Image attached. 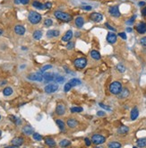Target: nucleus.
Segmentation results:
<instances>
[{
    "mask_svg": "<svg viewBox=\"0 0 146 148\" xmlns=\"http://www.w3.org/2000/svg\"><path fill=\"white\" fill-rule=\"evenodd\" d=\"M14 32L17 34V35H20L22 36L25 33V28L24 26L21 25V24H17V25L14 26Z\"/></svg>",
    "mask_w": 146,
    "mask_h": 148,
    "instance_id": "ddd939ff",
    "label": "nucleus"
},
{
    "mask_svg": "<svg viewBox=\"0 0 146 148\" xmlns=\"http://www.w3.org/2000/svg\"><path fill=\"white\" fill-rule=\"evenodd\" d=\"M75 25L77 26L78 28H82L83 26V24H84V19H83V17L79 16L75 19Z\"/></svg>",
    "mask_w": 146,
    "mask_h": 148,
    "instance_id": "412c9836",
    "label": "nucleus"
},
{
    "mask_svg": "<svg viewBox=\"0 0 146 148\" xmlns=\"http://www.w3.org/2000/svg\"><path fill=\"white\" fill-rule=\"evenodd\" d=\"M105 141H106V138L101 135L95 134L91 137V142L93 143L94 145H101V144L105 143Z\"/></svg>",
    "mask_w": 146,
    "mask_h": 148,
    "instance_id": "39448f33",
    "label": "nucleus"
},
{
    "mask_svg": "<svg viewBox=\"0 0 146 148\" xmlns=\"http://www.w3.org/2000/svg\"><path fill=\"white\" fill-rule=\"evenodd\" d=\"M117 95H118L119 99H126V98H127L129 96V91H128V89H127V88L122 89L121 92H119Z\"/></svg>",
    "mask_w": 146,
    "mask_h": 148,
    "instance_id": "dca6fc26",
    "label": "nucleus"
},
{
    "mask_svg": "<svg viewBox=\"0 0 146 148\" xmlns=\"http://www.w3.org/2000/svg\"><path fill=\"white\" fill-rule=\"evenodd\" d=\"M141 42V44L143 45V46H146V36L145 37H143V38H142L140 40Z\"/></svg>",
    "mask_w": 146,
    "mask_h": 148,
    "instance_id": "c03bdc74",
    "label": "nucleus"
},
{
    "mask_svg": "<svg viewBox=\"0 0 146 148\" xmlns=\"http://www.w3.org/2000/svg\"><path fill=\"white\" fill-rule=\"evenodd\" d=\"M106 26H107V29H109V30H111V31H116V29L115 28H113V27H111L110 25H109V24H108V23H106Z\"/></svg>",
    "mask_w": 146,
    "mask_h": 148,
    "instance_id": "8fccbe9b",
    "label": "nucleus"
},
{
    "mask_svg": "<svg viewBox=\"0 0 146 148\" xmlns=\"http://www.w3.org/2000/svg\"><path fill=\"white\" fill-rule=\"evenodd\" d=\"M22 133L24 135H27V136H30V135L33 134V128L30 126H25L23 127L22 128Z\"/></svg>",
    "mask_w": 146,
    "mask_h": 148,
    "instance_id": "aec40b11",
    "label": "nucleus"
},
{
    "mask_svg": "<svg viewBox=\"0 0 146 148\" xmlns=\"http://www.w3.org/2000/svg\"><path fill=\"white\" fill-rule=\"evenodd\" d=\"M136 144H137V146H139V147H144V146H146V138L138 139Z\"/></svg>",
    "mask_w": 146,
    "mask_h": 148,
    "instance_id": "c85d7f7f",
    "label": "nucleus"
},
{
    "mask_svg": "<svg viewBox=\"0 0 146 148\" xmlns=\"http://www.w3.org/2000/svg\"><path fill=\"white\" fill-rule=\"evenodd\" d=\"M142 14H143V16H146V6L142 10Z\"/></svg>",
    "mask_w": 146,
    "mask_h": 148,
    "instance_id": "864d4df0",
    "label": "nucleus"
},
{
    "mask_svg": "<svg viewBox=\"0 0 146 148\" xmlns=\"http://www.w3.org/2000/svg\"><path fill=\"white\" fill-rule=\"evenodd\" d=\"M138 5H139V6H145V2H143V1H142V2H139Z\"/></svg>",
    "mask_w": 146,
    "mask_h": 148,
    "instance_id": "5fc2aeb1",
    "label": "nucleus"
},
{
    "mask_svg": "<svg viewBox=\"0 0 146 148\" xmlns=\"http://www.w3.org/2000/svg\"><path fill=\"white\" fill-rule=\"evenodd\" d=\"M108 12H109V14L112 15V16L114 17H119L120 16V12H119V9H118V6H111L110 8H109V10H108Z\"/></svg>",
    "mask_w": 146,
    "mask_h": 148,
    "instance_id": "f8f14e48",
    "label": "nucleus"
},
{
    "mask_svg": "<svg viewBox=\"0 0 146 148\" xmlns=\"http://www.w3.org/2000/svg\"><path fill=\"white\" fill-rule=\"evenodd\" d=\"M74 47H75V43L72 41H69V43L67 44V46H66V48H67L68 49H73Z\"/></svg>",
    "mask_w": 146,
    "mask_h": 148,
    "instance_id": "a19ab883",
    "label": "nucleus"
},
{
    "mask_svg": "<svg viewBox=\"0 0 146 148\" xmlns=\"http://www.w3.org/2000/svg\"><path fill=\"white\" fill-rule=\"evenodd\" d=\"M72 88V85L69 83H66V84H65V87H64V91L66 92H69L70 91V89Z\"/></svg>",
    "mask_w": 146,
    "mask_h": 148,
    "instance_id": "4c0bfd02",
    "label": "nucleus"
},
{
    "mask_svg": "<svg viewBox=\"0 0 146 148\" xmlns=\"http://www.w3.org/2000/svg\"><path fill=\"white\" fill-rule=\"evenodd\" d=\"M53 24V22L51 19H46L44 21V26H46V27H49V26H51Z\"/></svg>",
    "mask_w": 146,
    "mask_h": 148,
    "instance_id": "c9c22d12",
    "label": "nucleus"
},
{
    "mask_svg": "<svg viewBox=\"0 0 146 148\" xmlns=\"http://www.w3.org/2000/svg\"><path fill=\"white\" fill-rule=\"evenodd\" d=\"M29 2H30V0H21V4L22 5H27Z\"/></svg>",
    "mask_w": 146,
    "mask_h": 148,
    "instance_id": "603ef678",
    "label": "nucleus"
},
{
    "mask_svg": "<svg viewBox=\"0 0 146 148\" xmlns=\"http://www.w3.org/2000/svg\"><path fill=\"white\" fill-rule=\"evenodd\" d=\"M129 131V128L127 126H121L119 127V128L117 129V133L119 135H125L127 134V132Z\"/></svg>",
    "mask_w": 146,
    "mask_h": 148,
    "instance_id": "5701e85b",
    "label": "nucleus"
},
{
    "mask_svg": "<svg viewBox=\"0 0 146 148\" xmlns=\"http://www.w3.org/2000/svg\"><path fill=\"white\" fill-rule=\"evenodd\" d=\"M1 135H2V131H1V130H0V136H1Z\"/></svg>",
    "mask_w": 146,
    "mask_h": 148,
    "instance_id": "052dcab7",
    "label": "nucleus"
},
{
    "mask_svg": "<svg viewBox=\"0 0 146 148\" xmlns=\"http://www.w3.org/2000/svg\"><path fill=\"white\" fill-rule=\"evenodd\" d=\"M23 142H24L23 138H22V137H14V138H13V139H12V141H11L12 145H13V146H14V147L21 146V145L23 144Z\"/></svg>",
    "mask_w": 146,
    "mask_h": 148,
    "instance_id": "9d476101",
    "label": "nucleus"
},
{
    "mask_svg": "<svg viewBox=\"0 0 146 148\" xmlns=\"http://www.w3.org/2000/svg\"><path fill=\"white\" fill-rule=\"evenodd\" d=\"M56 123H57V125L58 126V128L62 130H65V122L62 121L61 119H57L56 120Z\"/></svg>",
    "mask_w": 146,
    "mask_h": 148,
    "instance_id": "473e14b6",
    "label": "nucleus"
},
{
    "mask_svg": "<svg viewBox=\"0 0 146 148\" xmlns=\"http://www.w3.org/2000/svg\"><path fill=\"white\" fill-rule=\"evenodd\" d=\"M138 116H139V110H138V109L136 108V107H135V108L131 110V115H130L131 119L135 120L138 118Z\"/></svg>",
    "mask_w": 146,
    "mask_h": 148,
    "instance_id": "a211bd4d",
    "label": "nucleus"
},
{
    "mask_svg": "<svg viewBox=\"0 0 146 148\" xmlns=\"http://www.w3.org/2000/svg\"><path fill=\"white\" fill-rule=\"evenodd\" d=\"M14 4H15V5H19V4H21V0H14Z\"/></svg>",
    "mask_w": 146,
    "mask_h": 148,
    "instance_id": "6e6d98bb",
    "label": "nucleus"
},
{
    "mask_svg": "<svg viewBox=\"0 0 146 148\" xmlns=\"http://www.w3.org/2000/svg\"><path fill=\"white\" fill-rule=\"evenodd\" d=\"M59 36V31L57 30H50L47 32L48 38H54V37Z\"/></svg>",
    "mask_w": 146,
    "mask_h": 148,
    "instance_id": "4be33fe9",
    "label": "nucleus"
},
{
    "mask_svg": "<svg viewBox=\"0 0 146 148\" xmlns=\"http://www.w3.org/2000/svg\"><path fill=\"white\" fill-rule=\"evenodd\" d=\"M51 67H52V66H51V65H46V66H44L43 67H41V69H40V72L44 73L45 71H47L48 69H50Z\"/></svg>",
    "mask_w": 146,
    "mask_h": 148,
    "instance_id": "58836bf2",
    "label": "nucleus"
},
{
    "mask_svg": "<svg viewBox=\"0 0 146 148\" xmlns=\"http://www.w3.org/2000/svg\"><path fill=\"white\" fill-rule=\"evenodd\" d=\"M6 81H3V82H1V83H0V84H1V85H3V84H6Z\"/></svg>",
    "mask_w": 146,
    "mask_h": 148,
    "instance_id": "13d9d810",
    "label": "nucleus"
},
{
    "mask_svg": "<svg viewBox=\"0 0 146 148\" xmlns=\"http://www.w3.org/2000/svg\"><path fill=\"white\" fill-rule=\"evenodd\" d=\"M13 89H12L11 87H6L5 89L3 90V94L5 95V96H10V95H12V93H13Z\"/></svg>",
    "mask_w": 146,
    "mask_h": 148,
    "instance_id": "cd10ccee",
    "label": "nucleus"
},
{
    "mask_svg": "<svg viewBox=\"0 0 146 148\" xmlns=\"http://www.w3.org/2000/svg\"><path fill=\"white\" fill-rule=\"evenodd\" d=\"M28 19H29L30 23H32V24H38V23L40 22V21H41V15H40V14H39L38 12L30 11V13H29V15H28Z\"/></svg>",
    "mask_w": 146,
    "mask_h": 148,
    "instance_id": "f03ea898",
    "label": "nucleus"
},
{
    "mask_svg": "<svg viewBox=\"0 0 146 148\" xmlns=\"http://www.w3.org/2000/svg\"><path fill=\"white\" fill-rule=\"evenodd\" d=\"M127 31H128V32H131V31H132V28H129V27H128V28L127 29Z\"/></svg>",
    "mask_w": 146,
    "mask_h": 148,
    "instance_id": "4d7b16f0",
    "label": "nucleus"
},
{
    "mask_svg": "<svg viewBox=\"0 0 146 148\" xmlns=\"http://www.w3.org/2000/svg\"><path fill=\"white\" fill-rule=\"evenodd\" d=\"M69 84H71L72 87H74V86H78V85H80L81 84H82V82L79 80V79H76V78H73L71 79L70 81L68 82Z\"/></svg>",
    "mask_w": 146,
    "mask_h": 148,
    "instance_id": "393cba45",
    "label": "nucleus"
},
{
    "mask_svg": "<svg viewBox=\"0 0 146 148\" xmlns=\"http://www.w3.org/2000/svg\"><path fill=\"white\" fill-rule=\"evenodd\" d=\"M107 146L109 148H120L121 147V144L117 142H110L108 143Z\"/></svg>",
    "mask_w": 146,
    "mask_h": 148,
    "instance_id": "c756f323",
    "label": "nucleus"
},
{
    "mask_svg": "<svg viewBox=\"0 0 146 148\" xmlns=\"http://www.w3.org/2000/svg\"><path fill=\"white\" fill-rule=\"evenodd\" d=\"M91 57L93 59H95V60H99V59H100V54H99V51H97V50H91Z\"/></svg>",
    "mask_w": 146,
    "mask_h": 148,
    "instance_id": "a878e982",
    "label": "nucleus"
},
{
    "mask_svg": "<svg viewBox=\"0 0 146 148\" xmlns=\"http://www.w3.org/2000/svg\"><path fill=\"white\" fill-rule=\"evenodd\" d=\"M97 115H98L99 117H104L105 115H106V113H105L104 111H102V110H99V111L97 112Z\"/></svg>",
    "mask_w": 146,
    "mask_h": 148,
    "instance_id": "49530a36",
    "label": "nucleus"
},
{
    "mask_svg": "<svg viewBox=\"0 0 146 148\" xmlns=\"http://www.w3.org/2000/svg\"><path fill=\"white\" fill-rule=\"evenodd\" d=\"M99 106L101 107V108H103V109H107V110H111V109L109 108L108 106H106L105 104H103V103H99Z\"/></svg>",
    "mask_w": 146,
    "mask_h": 148,
    "instance_id": "79ce46f5",
    "label": "nucleus"
},
{
    "mask_svg": "<svg viewBox=\"0 0 146 148\" xmlns=\"http://www.w3.org/2000/svg\"><path fill=\"white\" fill-rule=\"evenodd\" d=\"M74 65H75V67L77 69H83L86 67V65H87V59L85 58L76 59L75 60V62H74Z\"/></svg>",
    "mask_w": 146,
    "mask_h": 148,
    "instance_id": "20e7f679",
    "label": "nucleus"
},
{
    "mask_svg": "<svg viewBox=\"0 0 146 148\" xmlns=\"http://www.w3.org/2000/svg\"><path fill=\"white\" fill-rule=\"evenodd\" d=\"M118 35H119L120 37H121V38H122L123 39H127V34L125 33V32H119Z\"/></svg>",
    "mask_w": 146,
    "mask_h": 148,
    "instance_id": "a18cd8bd",
    "label": "nucleus"
},
{
    "mask_svg": "<svg viewBox=\"0 0 146 148\" xmlns=\"http://www.w3.org/2000/svg\"><path fill=\"white\" fill-rule=\"evenodd\" d=\"M32 137L33 139L36 140V141H40L42 139V137L40 136V134H38V133H33Z\"/></svg>",
    "mask_w": 146,
    "mask_h": 148,
    "instance_id": "f704fd0d",
    "label": "nucleus"
},
{
    "mask_svg": "<svg viewBox=\"0 0 146 148\" xmlns=\"http://www.w3.org/2000/svg\"><path fill=\"white\" fill-rule=\"evenodd\" d=\"M66 124L70 128H75L78 126V121L75 118H68L66 121Z\"/></svg>",
    "mask_w": 146,
    "mask_h": 148,
    "instance_id": "2eb2a0df",
    "label": "nucleus"
},
{
    "mask_svg": "<svg viewBox=\"0 0 146 148\" xmlns=\"http://www.w3.org/2000/svg\"><path fill=\"white\" fill-rule=\"evenodd\" d=\"M83 110V109L82 107H73V108H71L72 113H79V112H82Z\"/></svg>",
    "mask_w": 146,
    "mask_h": 148,
    "instance_id": "72a5a7b5",
    "label": "nucleus"
},
{
    "mask_svg": "<svg viewBox=\"0 0 146 148\" xmlns=\"http://www.w3.org/2000/svg\"><path fill=\"white\" fill-rule=\"evenodd\" d=\"M0 119H1V116H0Z\"/></svg>",
    "mask_w": 146,
    "mask_h": 148,
    "instance_id": "680f3d73",
    "label": "nucleus"
},
{
    "mask_svg": "<svg viewBox=\"0 0 146 148\" xmlns=\"http://www.w3.org/2000/svg\"><path fill=\"white\" fill-rule=\"evenodd\" d=\"M72 38H73V31H66V33L62 37V41L67 42V41H69V40H71Z\"/></svg>",
    "mask_w": 146,
    "mask_h": 148,
    "instance_id": "f3484780",
    "label": "nucleus"
},
{
    "mask_svg": "<svg viewBox=\"0 0 146 148\" xmlns=\"http://www.w3.org/2000/svg\"><path fill=\"white\" fill-rule=\"evenodd\" d=\"M82 8L84 9V10H88V11H91V6H82Z\"/></svg>",
    "mask_w": 146,
    "mask_h": 148,
    "instance_id": "3c124183",
    "label": "nucleus"
},
{
    "mask_svg": "<svg viewBox=\"0 0 146 148\" xmlns=\"http://www.w3.org/2000/svg\"><path fill=\"white\" fill-rule=\"evenodd\" d=\"M64 80H65V78H64V77H62V76H58V77H55V82L57 83V84L63 82Z\"/></svg>",
    "mask_w": 146,
    "mask_h": 148,
    "instance_id": "ea45409f",
    "label": "nucleus"
},
{
    "mask_svg": "<svg viewBox=\"0 0 146 148\" xmlns=\"http://www.w3.org/2000/svg\"><path fill=\"white\" fill-rule=\"evenodd\" d=\"M45 7L47 9H50L52 7V4L50 3V2H47V3L45 4Z\"/></svg>",
    "mask_w": 146,
    "mask_h": 148,
    "instance_id": "de8ad7c7",
    "label": "nucleus"
},
{
    "mask_svg": "<svg viewBox=\"0 0 146 148\" xmlns=\"http://www.w3.org/2000/svg\"><path fill=\"white\" fill-rule=\"evenodd\" d=\"M71 145V142L67 139H63L61 140L60 143H59V145L62 146V147H66V146H68V145Z\"/></svg>",
    "mask_w": 146,
    "mask_h": 148,
    "instance_id": "2f4dec72",
    "label": "nucleus"
},
{
    "mask_svg": "<svg viewBox=\"0 0 146 148\" xmlns=\"http://www.w3.org/2000/svg\"><path fill=\"white\" fill-rule=\"evenodd\" d=\"M54 15L57 19L60 20L62 22H70L73 20V16L71 14H67V13H65V12H61V11H56L54 13Z\"/></svg>",
    "mask_w": 146,
    "mask_h": 148,
    "instance_id": "f257e3e1",
    "label": "nucleus"
},
{
    "mask_svg": "<svg viewBox=\"0 0 146 148\" xmlns=\"http://www.w3.org/2000/svg\"><path fill=\"white\" fill-rule=\"evenodd\" d=\"M135 17H136V15H134V16H132V18H131V19L127 22V23H128V24H133V23H134V22H135Z\"/></svg>",
    "mask_w": 146,
    "mask_h": 148,
    "instance_id": "37998d69",
    "label": "nucleus"
},
{
    "mask_svg": "<svg viewBox=\"0 0 146 148\" xmlns=\"http://www.w3.org/2000/svg\"><path fill=\"white\" fill-rule=\"evenodd\" d=\"M66 113V106L63 103H58L56 108V114L58 116H62Z\"/></svg>",
    "mask_w": 146,
    "mask_h": 148,
    "instance_id": "1a4fd4ad",
    "label": "nucleus"
},
{
    "mask_svg": "<svg viewBox=\"0 0 146 148\" xmlns=\"http://www.w3.org/2000/svg\"><path fill=\"white\" fill-rule=\"evenodd\" d=\"M3 34V31L2 30H0V35H2Z\"/></svg>",
    "mask_w": 146,
    "mask_h": 148,
    "instance_id": "bf43d9fd",
    "label": "nucleus"
},
{
    "mask_svg": "<svg viewBox=\"0 0 146 148\" xmlns=\"http://www.w3.org/2000/svg\"><path fill=\"white\" fill-rule=\"evenodd\" d=\"M90 18L93 22H101L102 19H103V15L101 14H99V13H91V15H90Z\"/></svg>",
    "mask_w": 146,
    "mask_h": 148,
    "instance_id": "6e6552de",
    "label": "nucleus"
},
{
    "mask_svg": "<svg viewBox=\"0 0 146 148\" xmlns=\"http://www.w3.org/2000/svg\"><path fill=\"white\" fill-rule=\"evenodd\" d=\"M32 6L33 7H35V8H37V9H40V10H43V9L46 8V7H45V5L41 4L40 2H39V1H33Z\"/></svg>",
    "mask_w": 146,
    "mask_h": 148,
    "instance_id": "b1692460",
    "label": "nucleus"
},
{
    "mask_svg": "<svg viewBox=\"0 0 146 148\" xmlns=\"http://www.w3.org/2000/svg\"><path fill=\"white\" fill-rule=\"evenodd\" d=\"M43 79H45L48 82L53 81V80H55V75L52 73H46L43 75Z\"/></svg>",
    "mask_w": 146,
    "mask_h": 148,
    "instance_id": "6ab92c4d",
    "label": "nucleus"
},
{
    "mask_svg": "<svg viewBox=\"0 0 146 148\" xmlns=\"http://www.w3.org/2000/svg\"><path fill=\"white\" fill-rule=\"evenodd\" d=\"M107 40L108 43L110 44H114L117 42V35L113 32H109L107 35Z\"/></svg>",
    "mask_w": 146,
    "mask_h": 148,
    "instance_id": "4468645a",
    "label": "nucleus"
},
{
    "mask_svg": "<svg viewBox=\"0 0 146 148\" xmlns=\"http://www.w3.org/2000/svg\"><path fill=\"white\" fill-rule=\"evenodd\" d=\"M45 143H46V145H48L49 146H55L56 145V141L53 138L51 137H47L46 139H45Z\"/></svg>",
    "mask_w": 146,
    "mask_h": 148,
    "instance_id": "bb28decb",
    "label": "nucleus"
},
{
    "mask_svg": "<svg viewBox=\"0 0 146 148\" xmlns=\"http://www.w3.org/2000/svg\"><path fill=\"white\" fill-rule=\"evenodd\" d=\"M117 70H118L119 72H121V73H124L125 71H126V67H125L122 64H118V65H117Z\"/></svg>",
    "mask_w": 146,
    "mask_h": 148,
    "instance_id": "e433bc0d",
    "label": "nucleus"
},
{
    "mask_svg": "<svg viewBox=\"0 0 146 148\" xmlns=\"http://www.w3.org/2000/svg\"><path fill=\"white\" fill-rule=\"evenodd\" d=\"M122 88V84L120 82L115 81L113 83H111L110 85H109V92L112 93V94L117 95L119 92H121Z\"/></svg>",
    "mask_w": 146,
    "mask_h": 148,
    "instance_id": "7ed1b4c3",
    "label": "nucleus"
},
{
    "mask_svg": "<svg viewBox=\"0 0 146 148\" xmlns=\"http://www.w3.org/2000/svg\"><path fill=\"white\" fill-rule=\"evenodd\" d=\"M42 37V32L41 31H35L34 32H33V38L35 39H40Z\"/></svg>",
    "mask_w": 146,
    "mask_h": 148,
    "instance_id": "7c9ffc66",
    "label": "nucleus"
},
{
    "mask_svg": "<svg viewBox=\"0 0 146 148\" xmlns=\"http://www.w3.org/2000/svg\"><path fill=\"white\" fill-rule=\"evenodd\" d=\"M28 79L30 80V81H38V82H41L43 80V75H42L41 72H37V73H33V74H30L28 76Z\"/></svg>",
    "mask_w": 146,
    "mask_h": 148,
    "instance_id": "423d86ee",
    "label": "nucleus"
},
{
    "mask_svg": "<svg viewBox=\"0 0 146 148\" xmlns=\"http://www.w3.org/2000/svg\"><path fill=\"white\" fill-rule=\"evenodd\" d=\"M136 31H137L138 33L140 34H143L146 32V23L145 22H140V23H138L136 27Z\"/></svg>",
    "mask_w": 146,
    "mask_h": 148,
    "instance_id": "9b49d317",
    "label": "nucleus"
},
{
    "mask_svg": "<svg viewBox=\"0 0 146 148\" xmlns=\"http://www.w3.org/2000/svg\"><path fill=\"white\" fill-rule=\"evenodd\" d=\"M58 90V85L57 84H50L46 85L44 88L45 92L47 93H53V92H57Z\"/></svg>",
    "mask_w": 146,
    "mask_h": 148,
    "instance_id": "0eeeda50",
    "label": "nucleus"
},
{
    "mask_svg": "<svg viewBox=\"0 0 146 148\" xmlns=\"http://www.w3.org/2000/svg\"><path fill=\"white\" fill-rule=\"evenodd\" d=\"M84 141H85V144H86V145H87V146H90V145H91V140L89 139V138H85V139H84Z\"/></svg>",
    "mask_w": 146,
    "mask_h": 148,
    "instance_id": "09e8293b",
    "label": "nucleus"
}]
</instances>
